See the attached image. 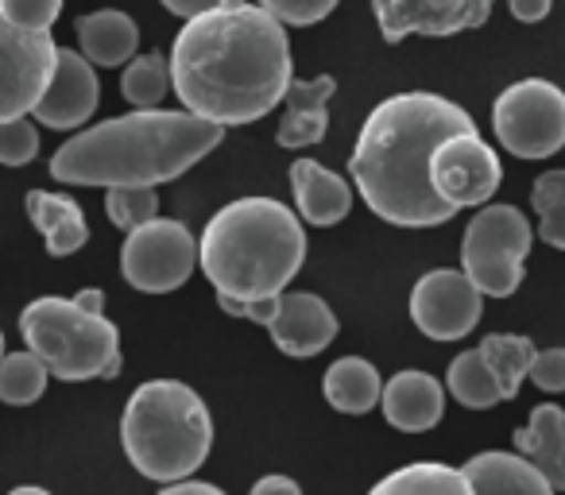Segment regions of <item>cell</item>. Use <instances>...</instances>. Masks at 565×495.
I'll use <instances>...</instances> for the list:
<instances>
[{"instance_id": "cell-1", "label": "cell", "mask_w": 565, "mask_h": 495, "mask_svg": "<svg viewBox=\"0 0 565 495\" xmlns=\"http://www.w3.org/2000/svg\"><path fill=\"white\" fill-rule=\"evenodd\" d=\"M167 63L182 109L217 128L267 117L295 78L287 32L252 0H221L186 20Z\"/></svg>"}, {"instance_id": "cell-2", "label": "cell", "mask_w": 565, "mask_h": 495, "mask_svg": "<svg viewBox=\"0 0 565 495\" xmlns=\"http://www.w3.org/2000/svg\"><path fill=\"white\" fill-rule=\"evenodd\" d=\"M472 117L438 94H395L380 101L361 125L349 155L364 205L387 225L430 228L457 217L430 182V159L449 136L469 132Z\"/></svg>"}, {"instance_id": "cell-3", "label": "cell", "mask_w": 565, "mask_h": 495, "mask_svg": "<svg viewBox=\"0 0 565 495\" xmlns=\"http://www.w3.org/2000/svg\"><path fill=\"white\" fill-rule=\"evenodd\" d=\"M225 128L186 109H132L71 136L51 155V179L66 186H151L186 174L221 143Z\"/></svg>"}, {"instance_id": "cell-4", "label": "cell", "mask_w": 565, "mask_h": 495, "mask_svg": "<svg viewBox=\"0 0 565 495\" xmlns=\"http://www.w3.org/2000/svg\"><path fill=\"white\" fill-rule=\"evenodd\" d=\"M302 260V220L275 197H236L213 213L198 240V263L217 291V306L279 299Z\"/></svg>"}, {"instance_id": "cell-5", "label": "cell", "mask_w": 565, "mask_h": 495, "mask_svg": "<svg viewBox=\"0 0 565 495\" xmlns=\"http://www.w3.org/2000/svg\"><path fill=\"white\" fill-rule=\"evenodd\" d=\"M120 445L132 469L156 484L190 480L213 449V418L182 379H148L120 418Z\"/></svg>"}, {"instance_id": "cell-6", "label": "cell", "mask_w": 565, "mask_h": 495, "mask_svg": "<svg viewBox=\"0 0 565 495\" xmlns=\"http://www.w3.org/2000/svg\"><path fill=\"white\" fill-rule=\"evenodd\" d=\"M20 337L43 368L66 384L120 376V330L105 314H89L74 299H35L20 314Z\"/></svg>"}, {"instance_id": "cell-7", "label": "cell", "mask_w": 565, "mask_h": 495, "mask_svg": "<svg viewBox=\"0 0 565 495\" xmlns=\"http://www.w3.org/2000/svg\"><path fill=\"white\" fill-rule=\"evenodd\" d=\"M534 228L515 205H484L465 225L461 271L480 294L508 299L523 283V263L531 252Z\"/></svg>"}, {"instance_id": "cell-8", "label": "cell", "mask_w": 565, "mask_h": 495, "mask_svg": "<svg viewBox=\"0 0 565 495\" xmlns=\"http://www.w3.org/2000/svg\"><path fill=\"white\" fill-rule=\"evenodd\" d=\"M495 140L519 159H550L565 148V94L546 78H523L492 105Z\"/></svg>"}, {"instance_id": "cell-9", "label": "cell", "mask_w": 565, "mask_h": 495, "mask_svg": "<svg viewBox=\"0 0 565 495\" xmlns=\"http://www.w3.org/2000/svg\"><path fill=\"white\" fill-rule=\"evenodd\" d=\"M198 240L182 220L151 217L132 228L120 248V276L143 294H171L194 276Z\"/></svg>"}, {"instance_id": "cell-10", "label": "cell", "mask_w": 565, "mask_h": 495, "mask_svg": "<svg viewBox=\"0 0 565 495\" xmlns=\"http://www.w3.org/2000/svg\"><path fill=\"white\" fill-rule=\"evenodd\" d=\"M58 43L51 32H20L0 12V125L32 117L55 74Z\"/></svg>"}, {"instance_id": "cell-11", "label": "cell", "mask_w": 565, "mask_h": 495, "mask_svg": "<svg viewBox=\"0 0 565 495\" xmlns=\"http://www.w3.org/2000/svg\"><path fill=\"white\" fill-rule=\"evenodd\" d=\"M500 179H503L500 155L480 140L477 128L449 136L430 159L434 190H438L441 202L454 205L457 213L469 209V205L492 202V194L500 190Z\"/></svg>"}, {"instance_id": "cell-12", "label": "cell", "mask_w": 565, "mask_h": 495, "mask_svg": "<svg viewBox=\"0 0 565 495\" xmlns=\"http://www.w3.org/2000/svg\"><path fill=\"white\" fill-rule=\"evenodd\" d=\"M484 314V294L465 279V271H426L411 291V322L430 341H461L477 330Z\"/></svg>"}, {"instance_id": "cell-13", "label": "cell", "mask_w": 565, "mask_h": 495, "mask_svg": "<svg viewBox=\"0 0 565 495\" xmlns=\"http://www.w3.org/2000/svg\"><path fill=\"white\" fill-rule=\"evenodd\" d=\"M384 43H403L407 35H457L480 28L492 17V0H372Z\"/></svg>"}, {"instance_id": "cell-14", "label": "cell", "mask_w": 565, "mask_h": 495, "mask_svg": "<svg viewBox=\"0 0 565 495\" xmlns=\"http://www.w3.org/2000/svg\"><path fill=\"white\" fill-rule=\"evenodd\" d=\"M264 330L271 333L275 348L282 356L310 361V356H318L338 341V314L330 310V302L310 291H282L275 299Z\"/></svg>"}, {"instance_id": "cell-15", "label": "cell", "mask_w": 565, "mask_h": 495, "mask_svg": "<svg viewBox=\"0 0 565 495\" xmlns=\"http://www.w3.org/2000/svg\"><path fill=\"white\" fill-rule=\"evenodd\" d=\"M97 101H102V86H97L94 66L78 51L58 47L51 86L32 109V117L35 125H47L55 132H74V128L89 125V117L97 112Z\"/></svg>"}, {"instance_id": "cell-16", "label": "cell", "mask_w": 565, "mask_h": 495, "mask_svg": "<svg viewBox=\"0 0 565 495\" xmlns=\"http://www.w3.org/2000/svg\"><path fill=\"white\" fill-rule=\"evenodd\" d=\"M380 407H384L387 426H395L403 433H426L441 422L446 387L430 372H418V368L395 372L384 384V391H380Z\"/></svg>"}, {"instance_id": "cell-17", "label": "cell", "mask_w": 565, "mask_h": 495, "mask_svg": "<svg viewBox=\"0 0 565 495\" xmlns=\"http://www.w3.org/2000/svg\"><path fill=\"white\" fill-rule=\"evenodd\" d=\"M338 94V78L333 74H318V78L302 82L291 78L287 97H282V120L275 128V143L287 151L310 148L326 136L330 128V97Z\"/></svg>"}, {"instance_id": "cell-18", "label": "cell", "mask_w": 565, "mask_h": 495, "mask_svg": "<svg viewBox=\"0 0 565 495\" xmlns=\"http://www.w3.org/2000/svg\"><path fill=\"white\" fill-rule=\"evenodd\" d=\"M291 190H295V205H299V217H307L318 228L338 225L353 209V186L338 171L315 163V159H295Z\"/></svg>"}, {"instance_id": "cell-19", "label": "cell", "mask_w": 565, "mask_h": 495, "mask_svg": "<svg viewBox=\"0 0 565 495\" xmlns=\"http://www.w3.org/2000/svg\"><path fill=\"white\" fill-rule=\"evenodd\" d=\"M515 449L554 492H565V410L557 402H539L531 410L523 430H515Z\"/></svg>"}, {"instance_id": "cell-20", "label": "cell", "mask_w": 565, "mask_h": 495, "mask_svg": "<svg viewBox=\"0 0 565 495\" xmlns=\"http://www.w3.org/2000/svg\"><path fill=\"white\" fill-rule=\"evenodd\" d=\"M465 480H469L472 495H554L539 469L523 461L519 453H500L488 449L461 464Z\"/></svg>"}, {"instance_id": "cell-21", "label": "cell", "mask_w": 565, "mask_h": 495, "mask_svg": "<svg viewBox=\"0 0 565 495\" xmlns=\"http://www.w3.org/2000/svg\"><path fill=\"white\" fill-rule=\"evenodd\" d=\"M74 32H78V55L89 66H105V71L128 66L136 58V47H140V28L120 9L89 12V17L78 20Z\"/></svg>"}, {"instance_id": "cell-22", "label": "cell", "mask_w": 565, "mask_h": 495, "mask_svg": "<svg viewBox=\"0 0 565 495\" xmlns=\"http://www.w3.org/2000/svg\"><path fill=\"white\" fill-rule=\"evenodd\" d=\"M24 209L32 217V225L43 233L51 256H74L78 248H86L89 225L82 205L71 194H55V190H32L24 197Z\"/></svg>"}, {"instance_id": "cell-23", "label": "cell", "mask_w": 565, "mask_h": 495, "mask_svg": "<svg viewBox=\"0 0 565 495\" xmlns=\"http://www.w3.org/2000/svg\"><path fill=\"white\" fill-rule=\"evenodd\" d=\"M326 402L341 415H369L380 407V391H384V379H380L376 364L364 361V356H341L330 364L322 379Z\"/></svg>"}, {"instance_id": "cell-24", "label": "cell", "mask_w": 565, "mask_h": 495, "mask_svg": "<svg viewBox=\"0 0 565 495\" xmlns=\"http://www.w3.org/2000/svg\"><path fill=\"white\" fill-rule=\"evenodd\" d=\"M369 495H472V487L461 469H449L438 461H415L376 480Z\"/></svg>"}, {"instance_id": "cell-25", "label": "cell", "mask_w": 565, "mask_h": 495, "mask_svg": "<svg viewBox=\"0 0 565 495\" xmlns=\"http://www.w3.org/2000/svg\"><path fill=\"white\" fill-rule=\"evenodd\" d=\"M477 353H480V361L488 364V372L495 376L503 399H515L539 348H534L523 333H488L477 345Z\"/></svg>"}, {"instance_id": "cell-26", "label": "cell", "mask_w": 565, "mask_h": 495, "mask_svg": "<svg viewBox=\"0 0 565 495\" xmlns=\"http://www.w3.org/2000/svg\"><path fill=\"white\" fill-rule=\"evenodd\" d=\"M446 387H449V395L469 410H488V407H495V402H503L500 384H495V376L488 372V364L480 361L477 348L454 356Z\"/></svg>"}, {"instance_id": "cell-27", "label": "cell", "mask_w": 565, "mask_h": 495, "mask_svg": "<svg viewBox=\"0 0 565 495\" xmlns=\"http://www.w3.org/2000/svg\"><path fill=\"white\" fill-rule=\"evenodd\" d=\"M167 89H171V63L159 51L136 55L120 74V94L132 109H159Z\"/></svg>"}, {"instance_id": "cell-28", "label": "cell", "mask_w": 565, "mask_h": 495, "mask_svg": "<svg viewBox=\"0 0 565 495\" xmlns=\"http://www.w3.org/2000/svg\"><path fill=\"white\" fill-rule=\"evenodd\" d=\"M47 379L51 372L43 368L40 356L24 353H4L0 361V402H9V407H32V402L43 399L47 391Z\"/></svg>"}, {"instance_id": "cell-29", "label": "cell", "mask_w": 565, "mask_h": 495, "mask_svg": "<svg viewBox=\"0 0 565 495\" xmlns=\"http://www.w3.org/2000/svg\"><path fill=\"white\" fill-rule=\"evenodd\" d=\"M531 205L539 217V240L565 252V171L539 174L531 190Z\"/></svg>"}, {"instance_id": "cell-30", "label": "cell", "mask_w": 565, "mask_h": 495, "mask_svg": "<svg viewBox=\"0 0 565 495\" xmlns=\"http://www.w3.org/2000/svg\"><path fill=\"white\" fill-rule=\"evenodd\" d=\"M105 213L117 228L132 233V228L148 225L151 217H159V194L151 186H117L105 190Z\"/></svg>"}, {"instance_id": "cell-31", "label": "cell", "mask_w": 565, "mask_h": 495, "mask_svg": "<svg viewBox=\"0 0 565 495\" xmlns=\"http://www.w3.org/2000/svg\"><path fill=\"white\" fill-rule=\"evenodd\" d=\"M40 155V128L32 120H9L0 125V163L4 166H28Z\"/></svg>"}, {"instance_id": "cell-32", "label": "cell", "mask_w": 565, "mask_h": 495, "mask_svg": "<svg viewBox=\"0 0 565 495\" xmlns=\"http://www.w3.org/2000/svg\"><path fill=\"white\" fill-rule=\"evenodd\" d=\"M259 9L267 12L271 20H279L282 28H310V24H322L333 9H338V0H256Z\"/></svg>"}, {"instance_id": "cell-33", "label": "cell", "mask_w": 565, "mask_h": 495, "mask_svg": "<svg viewBox=\"0 0 565 495\" xmlns=\"http://www.w3.org/2000/svg\"><path fill=\"white\" fill-rule=\"evenodd\" d=\"M0 12L20 32H51L63 12V0H0Z\"/></svg>"}, {"instance_id": "cell-34", "label": "cell", "mask_w": 565, "mask_h": 495, "mask_svg": "<svg viewBox=\"0 0 565 495\" xmlns=\"http://www.w3.org/2000/svg\"><path fill=\"white\" fill-rule=\"evenodd\" d=\"M526 379H531L539 391L562 395L565 391V348L557 345V348H542V353H534Z\"/></svg>"}, {"instance_id": "cell-35", "label": "cell", "mask_w": 565, "mask_h": 495, "mask_svg": "<svg viewBox=\"0 0 565 495\" xmlns=\"http://www.w3.org/2000/svg\"><path fill=\"white\" fill-rule=\"evenodd\" d=\"M511 17L519 20V24H539V20L550 17V9H554V0H508Z\"/></svg>"}, {"instance_id": "cell-36", "label": "cell", "mask_w": 565, "mask_h": 495, "mask_svg": "<svg viewBox=\"0 0 565 495\" xmlns=\"http://www.w3.org/2000/svg\"><path fill=\"white\" fill-rule=\"evenodd\" d=\"M248 495H302V487L295 484L291 476H279V472H275V476L256 480V484H252V492H248Z\"/></svg>"}, {"instance_id": "cell-37", "label": "cell", "mask_w": 565, "mask_h": 495, "mask_svg": "<svg viewBox=\"0 0 565 495\" xmlns=\"http://www.w3.org/2000/svg\"><path fill=\"white\" fill-rule=\"evenodd\" d=\"M171 17H182V20H194L202 17V12H213L221 4V0H159Z\"/></svg>"}, {"instance_id": "cell-38", "label": "cell", "mask_w": 565, "mask_h": 495, "mask_svg": "<svg viewBox=\"0 0 565 495\" xmlns=\"http://www.w3.org/2000/svg\"><path fill=\"white\" fill-rule=\"evenodd\" d=\"M159 495H225L217 484H205V480H179V484H163Z\"/></svg>"}, {"instance_id": "cell-39", "label": "cell", "mask_w": 565, "mask_h": 495, "mask_svg": "<svg viewBox=\"0 0 565 495\" xmlns=\"http://www.w3.org/2000/svg\"><path fill=\"white\" fill-rule=\"evenodd\" d=\"M74 302H78L82 310H89V314H102V310H105V291L89 287V291H78V294H74Z\"/></svg>"}, {"instance_id": "cell-40", "label": "cell", "mask_w": 565, "mask_h": 495, "mask_svg": "<svg viewBox=\"0 0 565 495\" xmlns=\"http://www.w3.org/2000/svg\"><path fill=\"white\" fill-rule=\"evenodd\" d=\"M9 495H51L47 487H35V484H24V487H12Z\"/></svg>"}, {"instance_id": "cell-41", "label": "cell", "mask_w": 565, "mask_h": 495, "mask_svg": "<svg viewBox=\"0 0 565 495\" xmlns=\"http://www.w3.org/2000/svg\"><path fill=\"white\" fill-rule=\"evenodd\" d=\"M0 361H4V333H0Z\"/></svg>"}]
</instances>
